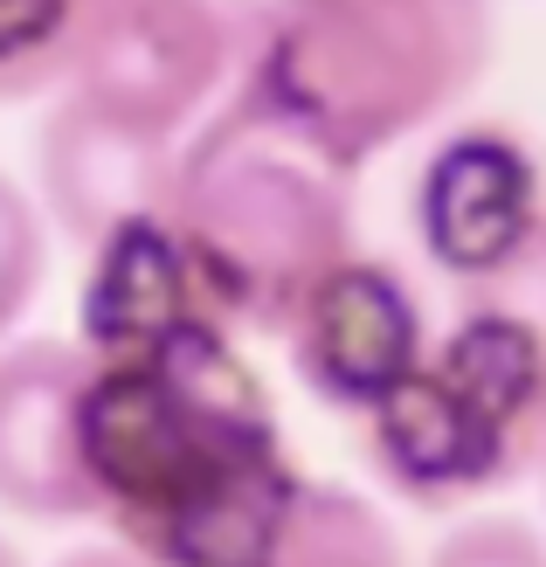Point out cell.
Returning <instances> with one entry per match:
<instances>
[{
	"label": "cell",
	"instance_id": "6da1fadb",
	"mask_svg": "<svg viewBox=\"0 0 546 567\" xmlns=\"http://www.w3.org/2000/svg\"><path fill=\"white\" fill-rule=\"evenodd\" d=\"M76 443L97 519L138 567H264L305 485L270 388L228 326L91 360Z\"/></svg>",
	"mask_w": 546,
	"mask_h": 567
},
{
	"label": "cell",
	"instance_id": "7a4b0ae2",
	"mask_svg": "<svg viewBox=\"0 0 546 567\" xmlns=\"http://www.w3.org/2000/svg\"><path fill=\"white\" fill-rule=\"evenodd\" d=\"M498 49L492 0H264L236 35L243 91L360 166L429 132L477 91Z\"/></svg>",
	"mask_w": 546,
	"mask_h": 567
},
{
	"label": "cell",
	"instance_id": "3957f363",
	"mask_svg": "<svg viewBox=\"0 0 546 567\" xmlns=\"http://www.w3.org/2000/svg\"><path fill=\"white\" fill-rule=\"evenodd\" d=\"M166 221L228 332H284L311 277L353 257V174L236 91L174 153Z\"/></svg>",
	"mask_w": 546,
	"mask_h": 567
},
{
	"label": "cell",
	"instance_id": "277c9868",
	"mask_svg": "<svg viewBox=\"0 0 546 567\" xmlns=\"http://www.w3.org/2000/svg\"><path fill=\"white\" fill-rule=\"evenodd\" d=\"M236 70V21L215 0H91L63 97L153 138H181Z\"/></svg>",
	"mask_w": 546,
	"mask_h": 567
},
{
	"label": "cell",
	"instance_id": "5b68a950",
	"mask_svg": "<svg viewBox=\"0 0 546 567\" xmlns=\"http://www.w3.org/2000/svg\"><path fill=\"white\" fill-rule=\"evenodd\" d=\"M429 367L477 415L512 471L546 450V221L498 270L456 284V319L429 347Z\"/></svg>",
	"mask_w": 546,
	"mask_h": 567
},
{
	"label": "cell",
	"instance_id": "8992f818",
	"mask_svg": "<svg viewBox=\"0 0 546 567\" xmlns=\"http://www.w3.org/2000/svg\"><path fill=\"white\" fill-rule=\"evenodd\" d=\"M409 221L436 277L471 284L484 270H498L546 221V166L533 153V138L498 118L450 125L415 166Z\"/></svg>",
	"mask_w": 546,
	"mask_h": 567
},
{
	"label": "cell",
	"instance_id": "52a82bcc",
	"mask_svg": "<svg viewBox=\"0 0 546 567\" xmlns=\"http://www.w3.org/2000/svg\"><path fill=\"white\" fill-rule=\"evenodd\" d=\"M298 381L339 415H367L394 381H409L429 353V311L415 284L388 257H339L284 319Z\"/></svg>",
	"mask_w": 546,
	"mask_h": 567
},
{
	"label": "cell",
	"instance_id": "ba28073f",
	"mask_svg": "<svg viewBox=\"0 0 546 567\" xmlns=\"http://www.w3.org/2000/svg\"><path fill=\"white\" fill-rule=\"evenodd\" d=\"M83 374H91V353L70 339L0 347V513L35 526L97 519L76 443Z\"/></svg>",
	"mask_w": 546,
	"mask_h": 567
},
{
	"label": "cell",
	"instance_id": "9c48e42d",
	"mask_svg": "<svg viewBox=\"0 0 546 567\" xmlns=\"http://www.w3.org/2000/svg\"><path fill=\"white\" fill-rule=\"evenodd\" d=\"M174 153H181V138H153L76 97H55V111L35 132V187H42L35 208L70 243L91 249L138 215H166Z\"/></svg>",
	"mask_w": 546,
	"mask_h": 567
},
{
	"label": "cell",
	"instance_id": "30bf717a",
	"mask_svg": "<svg viewBox=\"0 0 546 567\" xmlns=\"http://www.w3.org/2000/svg\"><path fill=\"white\" fill-rule=\"evenodd\" d=\"M83 298H76V347L91 360L159 353L166 339L215 326L208 298L181 257V236L166 215H138L104 243L83 249Z\"/></svg>",
	"mask_w": 546,
	"mask_h": 567
},
{
	"label": "cell",
	"instance_id": "8fae6325",
	"mask_svg": "<svg viewBox=\"0 0 546 567\" xmlns=\"http://www.w3.org/2000/svg\"><path fill=\"white\" fill-rule=\"evenodd\" d=\"M264 567H409L394 526L347 485H298Z\"/></svg>",
	"mask_w": 546,
	"mask_h": 567
},
{
	"label": "cell",
	"instance_id": "7c38bea8",
	"mask_svg": "<svg viewBox=\"0 0 546 567\" xmlns=\"http://www.w3.org/2000/svg\"><path fill=\"white\" fill-rule=\"evenodd\" d=\"M91 0H0V104L63 91Z\"/></svg>",
	"mask_w": 546,
	"mask_h": 567
},
{
	"label": "cell",
	"instance_id": "4fadbf2b",
	"mask_svg": "<svg viewBox=\"0 0 546 567\" xmlns=\"http://www.w3.org/2000/svg\"><path fill=\"white\" fill-rule=\"evenodd\" d=\"M49 270V221L28 202V187L0 174V339L21 326V311L35 305Z\"/></svg>",
	"mask_w": 546,
	"mask_h": 567
},
{
	"label": "cell",
	"instance_id": "5bb4252c",
	"mask_svg": "<svg viewBox=\"0 0 546 567\" xmlns=\"http://www.w3.org/2000/svg\"><path fill=\"white\" fill-rule=\"evenodd\" d=\"M422 567H546V533L505 513H477L464 526H450Z\"/></svg>",
	"mask_w": 546,
	"mask_h": 567
},
{
	"label": "cell",
	"instance_id": "9a60e30c",
	"mask_svg": "<svg viewBox=\"0 0 546 567\" xmlns=\"http://www.w3.org/2000/svg\"><path fill=\"white\" fill-rule=\"evenodd\" d=\"M63 567H138L125 547H83V554H70Z\"/></svg>",
	"mask_w": 546,
	"mask_h": 567
},
{
	"label": "cell",
	"instance_id": "2e32d148",
	"mask_svg": "<svg viewBox=\"0 0 546 567\" xmlns=\"http://www.w3.org/2000/svg\"><path fill=\"white\" fill-rule=\"evenodd\" d=\"M0 567H21V554H14V547H8V540H0Z\"/></svg>",
	"mask_w": 546,
	"mask_h": 567
},
{
	"label": "cell",
	"instance_id": "e0dca14e",
	"mask_svg": "<svg viewBox=\"0 0 546 567\" xmlns=\"http://www.w3.org/2000/svg\"><path fill=\"white\" fill-rule=\"evenodd\" d=\"M539 485H546V450H539Z\"/></svg>",
	"mask_w": 546,
	"mask_h": 567
}]
</instances>
